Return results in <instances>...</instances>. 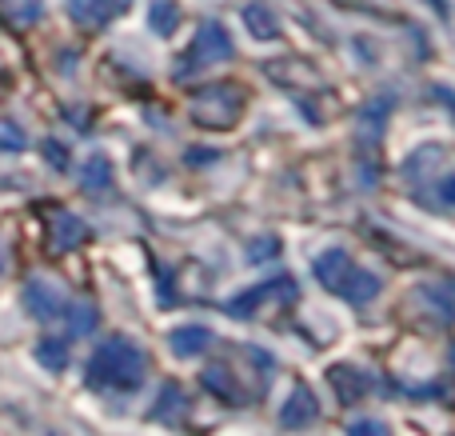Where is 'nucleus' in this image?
Here are the masks:
<instances>
[{
	"mask_svg": "<svg viewBox=\"0 0 455 436\" xmlns=\"http://www.w3.org/2000/svg\"><path fill=\"white\" fill-rule=\"evenodd\" d=\"M328 381H331V389H336V397L344 400V405H355V400L371 389L368 373H363V368H355V365H331L328 368Z\"/></svg>",
	"mask_w": 455,
	"mask_h": 436,
	"instance_id": "9",
	"label": "nucleus"
},
{
	"mask_svg": "<svg viewBox=\"0 0 455 436\" xmlns=\"http://www.w3.org/2000/svg\"><path fill=\"white\" fill-rule=\"evenodd\" d=\"M440 200L455 205V173H451V176H443V184H440Z\"/></svg>",
	"mask_w": 455,
	"mask_h": 436,
	"instance_id": "24",
	"label": "nucleus"
},
{
	"mask_svg": "<svg viewBox=\"0 0 455 436\" xmlns=\"http://www.w3.org/2000/svg\"><path fill=\"white\" fill-rule=\"evenodd\" d=\"M88 389H112V392H136L148 376V357L140 344L124 336H108L88 360Z\"/></svg>",
	"mask_w": 455,
	"mask_h": 436,
	"instance_id": "1",
	"label": "nucleus"
},
{
	"mask_svg": "<svg viewBox=\"0 0 455 436\" xmlns=\"http://www.w3.org/2000/svg\"><path fill=\"white\" fill-rule=\"evenodd\" d=\"M243 24H248V32L256 40H275L280 36V20H275V12H267V4H248L243 8Z\"/></svg>",
	"mask_w": 455,
	"mask_h": 436,
	"instance_id": "16",
	"label": "nucleus"
},
{
	"mask_svg": "<svg viewBox=\"0 0 455 436\" xmlns=\"http://www.w3.org/2000/svg\"><path fill=\"white\" fill-rule=\"evenodd\" d=\"M0 149H24V133L16 120H0Z\"/></svg>",
	"mask_w": 455,
	"mask_h": 436,
	"instance_id": "22",
	"label": "nucleus"
},
{
	"mask_svg": "<svg viewBox=\"0 0 455 436\" xmlns=\"http://www.w3.org/2000/svg\"><path fill=\"white\" fill-rule=\"evenodd\" d=\"M0 16H4L12 28H28L44 16V0H0Z\"/></svg>",
	"mask_w": 455,
	"mask_h": 436,
	"instance_id": "15",
	"label": "nucleus"
},
{
	"mask_svg": "<svg viewBox=\"0 0 455 436\" xmlns=\"http://www.w3.org/2000/svg\"><path fill=\"white\" fill-rule=\"evenodd\" d=\"M36 360L48 368V373H64V365H68V349H64L60 341H40L36 344Z\"/></svg>",
	"mask_w": 455,
	"mask_h": 436,
	"instance_id": "19",
	"label": "nucleus"
},
{
	"mask_svg": "<svg viewBox=\"0 0 455 436\" xmlns=\"http://www.w3.org/2000/svg\"><path fill=\"white\" fill-rule=\"evenodd\" d=\"M312 272H315V280H320L328 293H339V285H344V277L352 272V261H347V253L344 248H328V253H320L315 256V264H312Z\"/></svg>",
	"mask_w": 455,
	"mask_h": 436,
	"instance_id": "10",
	"label": "nucleus"
},
{
	"mask_svg": "<svg viewBox=\"0 0 455 436\" xmlns=\"http://www.w3.org/2000/svg\"><path fill=\"white\" fill-rule=\"evenodd\" d=\"M291 293H296V288H291L288 277L267 280V285H256V288H248V293L232 296V301H228V312H232V317H240V320H248L264 301H272V296H291Z\"/></svg>",
	"mask_w": 455,
	"mask_h": 436,
	"instance_id": "6",
	"label": "nucleus"
},
{
	"mask_svg": "<svg viewBox=\"0 0 455 436\" xmlns=\"http://www.w3.org/2000/svg\"><path fill=\"white\" fill-rule=\"evenodd\" d=\"M88 240V224L72 213H56L48 221V253H72L76 245Z\"/></svg>",
	"mask_w": 455,
	"mask_h": 436,
	"instance_id": "7",
	"label": "nucleus"
},
{
	"mask_svg": "<svg viewBox=\"0 0 455 436\" xmlns=\"http://www.w3.org/2000/svg\"><path fill=\"white\" fill-rule=\"evenodd\" d=\"M184 413H188V397H184L180 384L168 381L164 389H160L156 405H152V416H156L160 424H180V421H184Z\"/></svg>",
	"mask_w": 455,
	"mask_h": 436,
	"instance_id": "12",
	"label": "nucleus"
},
{
	"mask_svg": "<svg viewBox=\"0 0 455 436\" xmlns=\"http://www.w3.org/2000/svg\"><path fill=\"white\" fill-rule=\"evenodd\" d=\"M232 56V36H228V28L220 20H204L196 28V36H192V44L184 48L180 64H176V77H192V72L200 69H212V64H220Z\"/></svg>",
	"mask_w": 455,
	"mask_h": 436,
	"instance_id": "2",
	"label": "nucleus"
},
{
	"mask_svg": "<svg viewBox=\"0 0 455 436\" xmlns=\"http://www.w3.org/2000/svg\"><path fill=\"white\" fill-rule=\"evenodd\" d=\"M212 344V333H208L204 325H180V328H172L168 333V349L176 352V357H200V352Z\"/></svg>",
	"mask_w": 455,
	"mask_h": 436,
	"instance_id": "11",
	"label": "nucleus"
},
{
	"mask_svg": "<svg viewBox=\"0 0 455 436\" xmlns=\"http://www.w3.org/2000/svg\"><path fill=\"white\" fill-rule=\"evenodd\" d=\"M148 24H152V32H160V36H172L176 24H180V8H176V0H152Z\"/></svg>",
	"mask_w": 455,
	"mask_h": 436,
	"instance_id": "17",
	"label": "nucleus"
},
{
	"mask_svg": "<svg viewBox=\"0 0 455 436\" xmlns=\"http://www.w3.org/2000/svg\"><path fill=\"white\" fill-rule=\"evenodd\" d=\"M339 296H347L352 304H371L379 296V277L376 272H363V269H352L339 285Z\"/></svg>",
	"mask_w": 455,
	"mask_h": 436,
	"instance_id": "13",
	"label": "nucleus"
},
{
	"mask_svg": "<svg viewBox=\"0 0 455 436\" xmlns=\"http://www.w3.org/2000/svg\"><path fill=\"white\" fill-rule=\"evenodd\" d=\"M243 109V96L235 85H212L192 101V120L204 128H232Z\"/></svg>",
	"mask_w": 455,
	"mask_h": 436,
	"instance_id": "3",
	"label": "nucleus"
},
{
	"mask_svg": "<svg viewBox=\"0 0 455 436\" xmlns=\"http://www.w3.org/2000/svg\"><path fill=\"white\" fill-rule=\"evenodd\" d=\"M24 309H28L32 320H40V325H48V320H60L64 312V296L56 285H48L44 277H32L28 285H24Z\"/></svg>",
	"mask_w": 455,
	"mask_h": 436,
	"instance_id": "4",
	"label": "nucleus"
},
{
	"mask_svg": "<svg viewBox=\"0 0 455 436\" xmlns=\"http://www.w3.org/2000/svg\"><path fill=\"white\" fill-rule=\"evenodd\" d=\"M40 152H44V160H48V168H68V149H64L60 141H52V136H48L44 144H40Z\"/></svg>",
	"mask_w": 455,
	"mask_h": 436,
	"instance_id": "21",
	"label": "nucleus"
},
{
	"mask_svg": "<svg viewBox=\"0 0 455 436\" xmlns=\"http://www.w3.org/2000/svg\"><path fill=\"white\" fill-rule=\"evenodd\" d=\"M64 8H68L72 24L96 32V28H108L124 12V0H64Z\"/></svg>",
	"mask_w": 455,
	"mask_h": 436,
	"instance_id": "5",
	"label": "nucleus"
},
{
	"mask_svg": "<svg viewBox=\"0 0 455 436\" xmlns=\"http://www.w3.org/2000/svg\"><path fill=\"white\" fill-rule=\"evenodd\" d=\"M352 432H355V436H384L387 424H384V421H355Z\"/></svg>",
	"mask_w": 455,
	"mask_h": 436,
	"instance_id": "23",
	"label": "nucleus"
},
{
	"mask_svg": "<svg viewBox=\"0 0 455 436\" xmlns=\"http://www.w3.org/2000/svg\"><path fill=\"white\" fill-rule=\"evenodd\" d=\"M80 189H84V192H96V197L112 189V160L104 157V152H92V157H88L84 173H80Z\"/></svg>",
	"mask_w": 455,
	"mask_h": 436,
	"instance_id": "14",
	"label": "nucleus"
},
{
	"mask_svg": "<svg viewBox=\"0 0 455 436\" xmlns=\"http://www.w3.org/2000/svg\"><path fill=\"white\" fill-rule=\"evenodd\" d=\"M315 416H320V400H315V392L307 389V384H296L291 397L283 400V408H280V424L283 429H307Z\"/></svg>",
	"mask_w": 455,
	"mask_h": 436,
	"instance_id": "8",
	"label": "nucleus"
},
{
	"mask_svg": "<svg viewBox=\"0 0 455 436\" xmlns=\"http://www.w3.org/2000/svg\"><path fill=\"white\" fill-rule=\"evenodd\" d=\"M204 389L208 392H216V397H224V400H240V389L232 384V373H228L224 365H212V368H204Z\"/></svg>",
	"mask_w": 455,
	"mask_h": 436,
	"instance_id": "18",
	"label": "nucleus"
},
{
	"mask_svg": "<svg viewBox=\"0 0 455 436\" xmlns=\"http://www.w3.org/2000/svg\"><path fill=\"white\" fill-rule=\"evenodd\" d=\"M212 157H216L212 149H192V152H188V165H208Z\"/></svg>",
	"mask_w": 455,
	"mask_h": 436,
	"instance_id": "25",
	"label": "nucleus"
},
{
	"mask_svg": "<svg viewBox=\"0 0 455 436\" xmlns=\"http://www.w3.org/2000/svg\"><path fill=\"white\" fill-rule=\"evenodd\" d=\"M96 320H100V317H96L92 304H72V333H80V336L92 333Z\"/></svg>",
	"mask_w": 455,
	"mask_h": 436,
	"instance_id": "20",
	"label": "nucleus"
}]
</instances>
